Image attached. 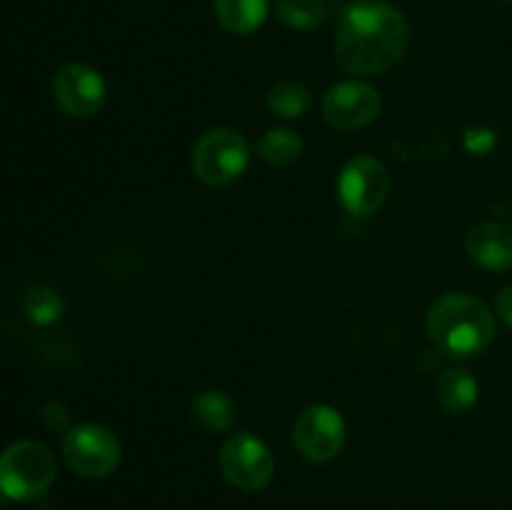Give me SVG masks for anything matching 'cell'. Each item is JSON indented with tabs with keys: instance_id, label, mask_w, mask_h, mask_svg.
<instances>
[{
	"instance_id": "obj_1",
	"label": "cell",
	"mask_w": 512,
	"mask_h": 510,
	"mask_svg": "<svg viewBox=\"0 0 512 510\" xmlns=\"http://www.w3.org/2000/svg\"><path fill=\"white\" fill-rule=\"evenodd\" d=\"M410 28L388 0H350L338 18L335 58L353 75H380L408 53Z\"/></svg>"
},
{
	"instance_id": "obj_2",
	"label": "cell",
	"mask_w": 512,
	"mask_h": 510,
	"mask_svg": "<svg viewBox=\"0 0 512 510\" xmlns=\"http://www.w3.org/2000/svg\"><path fill=\"white\" fill-rule=\"evenodd\" d=\"M425 328L433 348L453 360L478 358L495 338V318L488 303L470 293H448L435 300Z\"/></svg>"
},
{
	"instance_id": "obj_3",
	"label": "cell",
	"mask_w": 512,
	"mask_h": 510,
	"mask_svg": "<svg viewBox=\"0 0 512 510\" xmlns=\"http://www.w3.org/2000/svg\"><path fill=\"white\" fill-rule=\"evenodd\" d=\"M58 465L48 445L18 440L0 455V493L10 500H33L53 485Z\"/></svg>"
},
{
	"instance_id": "obj_4",
	"label": "cell",
	"mask_w": 512,
	"mask_h": 510,
	"mask_svg": "<svg viewBox=\"0 0 512 510\" xmlns=\"http://www.w3.org/2000/svg\"><path fill=\"white\" fill-rule=\"evenodd\" d=\"M193 173L198 180L223 188L235 183L250 165V145L243 133L233 128H215L200 135L193 145Z\"/></svg>"
},
{
	"instance_id": "obj_5",
	"label": "cell",
	"mask_w": 512,
	"mask_h": 510,
	"mask_svg": "<svg viewBox=\"0 0 512 510\" xmlns=\"http://www.w3.org/2000/svg\"><path fill=\"white\" fill-rule=\"evenodd\" d=\"M348 440V425L333 405H310L293 425V443L308 463H330L338 458Z\"/></svg>"
},
{
	"instance_id": "obj_6",
	"label": "cell",
	"mask_w": 512,
	"mask_h": 510,
	"mask_svg": "<svg viewBox=\"0 0 512 510\" xmlns=\"http://www.w3.org/2000/svg\"><path fill=\"white\" fill-rule=\"evenodd\" d=\"M390 175L380 160L358 155L348 160L338 175V200L345 213L365 218L380 210L388 200Z\"/></svg>"
},
{
	"instance_id": "obj_7",
	"label": "cell",
	"mask_w": 512,
	"mask_h": 510,
	"mask_svg": "<svg viewBox=\"0 0 512 510\" xmlns=\"http://www.w3.org/2000/svg\"><path fill=\"white\" fill-rule=\"evenodd\" d=\"M223 478L240 490H263L275 475V458L253 433L230 435L218 455Z\"/></svg>"
},
{
	"instance_id": "obj_8",
	"label": "cell",
	"mask_w": 512,
	"mask_h": 510,
	"mask_svg": "<svg viewBox=\"0 0 512 510\" xmlns=\"http://www.w3.org/2000/svg\"><path fill=\"white\" fill-rule=\"evenodd\" d=\"M63 458L83 478H105L118 468L120 443L103 425H75L63 440Z\"/></svg>"
},
{
	"instance_id": "obj_9",
	"label": "cell",
	"mask_w": 512,
	"mask_h": 510,
	"mask_svg": "<svg viewBox=\"0 0 512 510\" xmlns=\"http://www.w3.org/2000/svg\"><path fill=\"white\" fill-rule=\"evenodd\" d=\"M380 105L378 88L363 80H343L325 93L320 110L330 128L350 133L368 128L378 118Z\"/></svg>"
},
{
	"instance_id": "obj_10",
	"label": "cell",
	"mask_w": 512,
	"mask_h": 510,
	"mask_svg": "<svg viewBox=\"0 0 512 510\" xmlns=\"http://www.w3.org/2000/svg\"><path fill=\"white\" fill-rule=\"evenodd\" d=\"M55 103L73 118H93L105 103L103 75L85 63H68L55 73L53 80Z\"/></svg>"
},
{
	"instance_id": "obj_11",
	"label": "cell",
	"mask_w": 512,
	"mask_h": 510,
	"mask_svg": "<svg viewBox=\"0 0 512 510\" xmlns=\"http://www.w3.org/2000/svg\"><path fill=\"white\" fill-rule=\"evenodd\" d=\"M473 263L488 270L512 268V228L503 223H480L465 238Z\"/></svg>"
},
{
	"instance_id": "obj_12",
	"label": "cell",
	"mask_w": 512,
	"mask_h": 510,
	"mask_svg": "<svg viewBox=\"0 0 512 510\" xmlns=\"http://www.w3.org/2000/svg\"><path fill=\"white\" fill-rule=\"evenodd\" d=\"M270 0H215V18L228 33L250 35L263 28Z\"/></svg>"
},
{
	"instance_id": "obj_13",
	"label": "cell",
	"mask_w": 512,
	"mask_h": 510,
	"mask_svg": "<svg viewBox=\"0 0 512 510\" xmlns=\"http://www.w3.org/2000/svg\"><path fill=\"white\" fill-rule=\"evenodd\" d=\"M435 393H438V403L443 405L448 413L463 415L478 403L480 398V385L473 378V373L465 368H448L438 378L435 385Z\"/></svg>"
},
{
	"instance_id": "obj_14",
	"label": "cell",
	"mask_w": 512,
	"mask_h": 510,
	"mask_svg": "<svg viewBox=\"0 0 512 510\" xmlns=\"http://www.w3.org/2000/svg\"><path fill=\"white\" fill-rule=\"evenodd\" d=\"M190 415L205 433H228L233 428V400L220 390H205L190 405Z\"/></svg>"
},
{
	"instance_id": "obj_15",
	"label": "cell",
	"mask_w": 512,
	"mask_h": 510,
	"mask_svg": "<svg viewBox=\"0 0 512 510\" xmlns=\"http://www.w3.org/2000/svg\"><path fill=\"white\" fill-rule=\"evenodd\" d=\"M268 108L270 113L278 115L283 120H298L308 115L313 108V93L305 83L293 78L278 80L273 88L268 90Z\"/></svg>"
},
{
	"instance_id": "obj_16",
	"label": "cell",
	"mask_w": 512,
	"mask_h": 510,
	"mask_svg": "<svg viewBox=\"0 0 512 510\" xmlns=\"http://www.w3.org/2000/svg\"><path fill=\"white\" fill-rule=\"evenodd\" d=\"M305 143L295 130L273 128L258 140V155L275 168H290L303 158Z\"/></svg>"
},
{
	"instance_id": "obj_17",
	"label": "cell",
	"mask_w": 512,
	"mask_h": 510,
	"mask_svg": "<svg viewBox=\"0 0 512 510\" xmlns=\"http://www.w3.org/2000/svg\"><path fill=\"white\" fill-rule=\"evenodd\" d=\"M328 15V0H278V18L293 30L318 28Z\"/></svg>"
},
{
	"instance_id": "obj_18",
	"label": "cell",
	"mask_w": 512,
	"mask_h": 510,
	"mask_svg": "<svg viewBox=\"0 0 512 510\" xmlns=\"http://www.w3.org/2000/svg\"><path fill=\"white\" fill-rule=\"evenodd\" d=\"M63 308V298H60L53 288H45V285L33 288L28 293V298H25V313H28V318L33 320L35 325L55 323V320L63 315Z\"/></svg>"
},
{
	"instance_id": "obj_19",
	"label": "cell",
	"mask_w": 512,
	"mask_h": 510,
	"mask_svg": "<svg viewBox=\"0 0 512 510\" xmlns=\"http://www.w3.org/2000/svg\"><path fill=\"white\" fill-rule=\"evenodd\" d=\"M463 143H465V148H468L473 155H485V153H490V150H493L495 133L490 128H483V125H475V128L465 130Z\"/></svg>"
},
{
	"instance_id": "obj_20",
	"label": "cell",
	"mask_w": 512,
	"mask_h": 510,
	"mask_svg": "<svg viewBox=\"0 0 512 510\" xmlns=\"http://www.w3.org/2000/svg\"><path fill=\"white\" fill-rule=\"evenodd\" d=\"M495 313L512 330V285L503 288V293L498 295V300H495Z\"/></svg>"
}]
</instances>
